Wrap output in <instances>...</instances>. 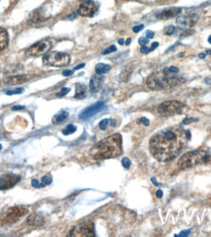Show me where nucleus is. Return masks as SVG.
Masks as SVG:
<instances>
[{
    "label": "nucleus",
    "instance_id": "1",
    "mask_svg": "<svg viewBox=\"0 0 211 237\" xmlns=\"http://www.w3.org/2000/svg\"><path fill=\"white\" fill-rule=\"evenodd\" d=\"M191 138V131L180 125L167 127L157 131L151 138L149 150L158 161L169 162L186 149Z\"/></svg>",
    "mask_w": 211,
    "mask_h": 237
},
{
    "label": "nucleus",
    "instance_id": "2",
    "mask_svg": "<svg viewBox=\"0 0 211 237\" xmlns=\"http://www.w3.org/2000/svg\"><path fill=\"white\" fill-rule=\"evenodd\" d=\"M122 138L119 133H115L98 141L90 149L89 155L94 159L114 158L122 152Z\"/></svg>",
    "mask_w": 211,
    "mask_h": 237
},
{
    "label": "nucleus",
    "instance_id": "3",
    "mask_svg": "<svg viewBox=\"0 0 211 237\" xmlns=\"http://www.w3.org/2000/svg\"><path fill=\"white\" fill-rule=\"evenodd\" d=\"M169 73L168 68H165L162 72H156L151 74L147 78V86L152 90H162L170 89L184 83L183 78L169 76Z\"/></svg>",
    "mask_w": 211,
    "mask_h": 237
},
{
    "label": "nucleus",
    "instance_id": "4",
    "mask_svg": "<svg viewBox=\"0 0 211 237\" xmlns=\"http://www.w3.org/2000/svg\"><path fill=\"white\" fill-rule=\"evenodd\" d=\"M210 162H211V150L207 147H202L182 155L178 160V165L182 170H188Z\"/></svg>",
    "mask_w": 211,
    "mask_h": 237
},
{
    "label": "nucleus",
    "instance_id": "5",
    "mask_svg": "<svg viewBox=\"0 0 211 237\" xmlns=\"http://www.w3.org/2000/svg\"><path fill=\"white\" fill-rule=\"evenodd\" d=\"M70 62V56L62 52L52 51L46 54L43 57V63L44 65L52 67H64L67 65Z\"/></svg>",
    "mask_w": 211,
    "mask_h": 237
},
{
    "label": "nucleus",
    "instance_id": "6",
    "mask_svg": "<svg viewBox=\"0 0 211 237\" xmlns=\"http://www.w3.org/2000/svg\"><path fill=\"white\" fill-rule=\"evenodd\" d=\"M186 108V106L178 101H167L161 103L158 108L157 111L162 116L168 117L176 114H181L183 112Z\"/></svg>",
    "mask_w": 211,
    "mask_h": 237
},
{
    "label": "nucleus",
    "instance_id": "7",
    "mask_svg": "<svg viewBox=\"0 0 211 237\" xmlns=\"http://www.w3.org/2000/svg\"><path fill=\"white\" fill-rule=\"evenodd\" d=\"M52 48L50 41L43 40L31 46L27 51V54L32 57H38L47 54Z\"/></svg>",
    "mask_w": 211,
    "mask_h": 237
},
{
    "label": "nucleus",
    "instance_id": "8",
    "mask_svg": "<svg viewBox=\"0 0 211 237\" xmlns=\"http://www.w3.org/2000/svg\"><path fill=\"white\" fill-rule=\"evenodd\" d=\"M199 19V17L196 14L181 15L177 17L176 23L181 29H188L194 26L198 22Z\"/></svg>",
    "mask_w": 211,
    "mask_h": 237
},
{
    "label": "nucleus",
    "instance_id": "9",
    "mask_svg": "<svg viewBox=\"0 0 211 237\" xmlns=\"http://www.w3.org/2000/svg\"><path fill=\"white\" fill-rule=\"evenodd\" d=\"M28 212V210L24 207H14L9 209L5 216V223H15Z\"/></svg>",
    "mask_w": 211,
    "mask_h": 237
},
{
    "label": "nucleus",
    "instance_id": "10",
    "mask_svg": "<svg viewBox=\"0 0 211 237\" xmlns=\"http://www.w3.org/2000/svg\"><path fill=\"white\" fill-rule=\"evenodd\" d=\"M105 107V104L102 101H98L84 109L80 114L79 118L81 120H85L92 117L97 113L101 111Z\"/></svg>",
    "mask_w": 211,
    "mask_h": 237
},
{
    "label": "nucleus",
    "instance_id": "11",
    "mask_svg": "<svg viewBox=\"0 0 211 237\" xmlns=\"http://www.w3.org/2000/svg\"><path fill=\"white\" fill-rule=\"evenodd\" d=\"M21 180V177L14 173H7L0 177V190L14 187Z\"/></svg>",
    "mask_w": 211,
    "mask_h": 237
},
{
    "label": "nucleus",
    "instance_id": "12",
    "mask_svg": "<svg viewBox=\"0 0 211 237\" xmlns=\"http://www.w3.org/2000/svg\"><path fill=\"white\" fill-rule=\"evenodd\" d=\"M98 5L93 0H86L80 6L78 14L83 17H93L98 9Z\"/></svg>",
    "mask_w": 211,
    "mask_h": 237
},
{
    "label": "nucleus",
    "instance_id": "13",
    "mask_svg": "<svg viewBox=\"0 0 211 237\" xmlns=\"http://www.w3.org/2000/svg\"><path fill=\"white\" fill-rule=\"evenodd\" d=\"M72 236H94L93 225L91 223H83L79 227L75 228L72 231Z\"/></svg>",
    "mask_w": 211,
    "mask_h": 237
},
{
    "label": "nucleus",
    "instance_id": "14",
    "mask_svg": "<svg viewBox=\"0 0 211 237\" xmlns=\"http://www.w3.org/2000/svg\"><path fill=\"white\" fill-rule=\"evenodd\" d=\"M181 12V9L176 7H172L164 9L159 11L157 14L156 17L159 19L161 20H168L170 19L174 18L179 15Z\"/></svg>",
    "mask_w": 211,
    "mask_h": 237
},
{
    "label": "nucleus",
    "instance_id": "15",
    "mask_svg": "<svg viewBox=\"0 0 211 237\" xmlns=\"http://www.w3.org/2000/svg\"><path fill=\"white\" fill-rule=\"evenodd\" d=\"M103 85V77L99 74L93 75L89 81V88L92 93L97 92Z\"/></svg>",
    "mask_w": 211,
    "mask_h": 237
},
{
    "label": "nucleus",
    "instance_id": "16",
    "mask_svg": "<svg viewBox=\"0 0 211 237\" xmlns=\"http://www.w3.org/2000/svg\"><path fill=\"white\" fill-rule=\"evenodd\" d=\"M44 222L43 217L38 213L31 214L27 219V223L30 226H39Z\"/></svg>",
    "mask_w": 211,
    "mask_h": 237
},
{
    "label": "nucleus",
    "instance_id": "17",
    "mask_svg": "<svg viewBox=\"0 0 211 237\" xmlns=\"http://www.w3.org/2000/svg\"><path fill=\"white\" fill-rule=\"evenodd\" d=\"M87 96V88L84 85L77 83L75 85V94L74 98L78 99H83Z\"/></svg>",
    "mask_w": 211,
    "mask_h": 237
},
{
    "label": "nucleus",
    "instance_id": "18",
    "mask_svg": "<svg viewBox=\"0 0 211 237\" xmlns=\"http://www.w3.org/2000/svg\"><path fill=\"white\" fill-rule=\"evenodd\" d=\"M9 40V38L7 30L3 28H0V51L7 46Z\"/></svg>",
    "mask_w": 211,
    "mask_h": 237
},
{
    "label": "nucleus",
    "instance_id": "19",
    "mask_svg": "<svg viewBox=\"0 0 211 237\" xmlns=\"http://www.w3.org/2000/svg\"><path fill=\"white\" fill-rule=\"evenodd\" d=\"M28 80V78L26 75H20L11 77L7 79L6 81V83L8 85H17L21 84L26 82Z\"/></svg>",
    "mask_w": 211,
    "mask_h": 237
},
{
    "label": "nucleus",
    "instance_id": "20",
    "mask_svg": "<svg viewBox=\"0 0 211 237\" xmlns=\"http://www.w3.org/2000/svg\"><path fill=\"white\" fill-rule=\"evenodd\" d=\"M68 112H67L66 110H62L58 114H56L52 117V121L54 124H58L62 122V121H64L68 117Z\"/></svg>",
    "mask_w": 211,
    "mask_h": 237
},
{
    "label": "nucleus",
    "instance_id": "21",
    "mask_svg": "<svg viewBox=\"0 0 211 237\" xmlns=\"http://www.w3.org/2000/svg\"><path fill=\"white\" fill-rule=\"evenodd\" d=\"M110 69V66L103 63H98L95 66V72L97 74L101 75L108 72Z\"/></svg>",
    "mask_w": 211,
    "mask_h": 237
},
{
    "label": "nucleus",
    "instance_id": "22",
    "mask_svg": "<svg viewBox=\"0 0 211 237\" xmlns=\"http://www.w3.org/2000/svg\"><path fill=\"white\" fill-rule=\"evenodd\" d=\"M76 130H77L76 127H75L73 124H69L65 128V129L62 130V133L64 135H68L74 133L75 131H76Z\"/></svg>",
    "mask_w": 211,
    "mask_h": 237
},
{
    "label": "nucleus",
    "instance_id": "23",
    "mask_svg": "<svg viewBox=\"0 0 211 237\" xmlns=\"http://www.w3.org/2000/svg\"><path fill=\"white\" fill-rule=\"evenodd\" d=\"M131 75V72L127 69H125L120 74V79L123 81H126L129 80Z\"/></svg>",
    "mask_w": 211,
    "mask_h": 237
},
{
    "label": "nucleus",
    "instance_id": "24",
    "mask_svg": "<svg viewBox=\"0 0 211 237\" xmlns=\"http://www.w3.org/2000/svg\"><path fill=\"white\" fill-rule=\"evenodd\" d=\"M175 27L173 25H168L163 29V34L165 35H172L175 33Z\"/></svg>",
    "mask_w": 211,
    "mask_h": 237
},
{
    "label": "nucleus",
    "instance_id": "25",
    "mask_svg": "<svg viewBox=\"0 0 211 237\" xmlns=\"http://www.w3.org/2000/svg\"><path fill=\"white\" fill-rule=\"evenodd\" d=\"M23 88H15L14 89H10L6 91V94L7 95H13V94H18L23 93Z\"/></svg>",
    "mask_w": 211,
    "mask_h": 237
},
{
    "label": "nucleus",
    "instance_id": "26",
    "mask_svg": "<svg viewBox=\"0 0 211 237\" xmlns=\"http://www.w3.org/2000/svg\"><path fill=\"white\" fill-rule=\"evenodd\" d=\"M117 51V48L115 45H111L110 46H109L108 48H106L105 49L103 50V51L102 52V54L103 55H105V54H110L111 52H115Z\"/></svg>",
    "mask_w": 211,
    "mask_h": 237
},
{
    "label": "nucleus",
    "instance_id": "27",
    "mask_svg": "<svg viewBox=\"0 0 211 237\" xmlns=\"http://www.w3.org/2000/svg\"><path fill=\"white\" fill-rule=\"evenodd\" d=\"M31 185L32 186H33L34 188H43L45 186V185L44 184H43L41 182L39 183V181L36 179H33L31 180Z\"/></svg>",
    "mask_w": 211,
    "mask_h": 237
},
{
    "label": "nucleus",
    "instance_id": "28",
    "mask_svg": "<svg viewBox=\"0 0 211 237\" xmlns=\"http://www.w3.org/2000/svg\"><path fill=\"white\" fill-rule=\"evenodd\" d=\"M109 120L107 118H104V119L102 120L100 122L99 125L100 129L102 130H106L107 127V125L109 124Z\"/></svg>",
    "mask_w": 211,
    "mask_h": 237
},
{
    "label": "nucleus",
    "instance_id": "29",
    "mask_svg": "<svg viewBox=\"0 0 211 237\" xmlns=\"http://www.w3.org/2000/svg\"><path fill=\"white\" fill-rule=\"evenodd\" d=\"M70 89L69 88H62L59 92L56 93V95L58 97H62L65 94H67L70 91Z\"/></svg>",
    "mask_w": 211,
    "mask_h": 237
},
{
    "label": "nucleus",
    "instance_id": "30",
    "mask_svg": "<svg viewBox=\"0 0 211 237\" xmlns=\"http://www.w3.org/2000/svg\"><path fill=\"white\" fill-rule=\"evenodd\" d=\"M52 182V178L48 176H44L41 178V183L45 186L50 185Z\"/></svg>",
    "mask_w": 211,
    "mask_h": 237
},
{
    "label": "nucleus",
    "instance_id": "31",
    "mask_svg": "<svg viewBox=\"0 0 211 237\" xmlns=\"http://www.w3.org/2000/svg\"><path fill=\"white\" fill-rule=\"evenodd\" d=\"M122 165H123V167L126 168H128L131 165V161L130 160L127 158V157H124L122 160Z\"/></svg>",
    "mask_w": 211,
    "mask_h": 237
},
{
    "label": "nucleus",
    "instance_id": "32",
    "mask_svg": "<svg viewBox=\"0 0 211 237\" xmlns=\"http://www.w3.org/2000/svg\"><path fill=\"white\" fill-rule=\"evenodd\" d=\"M137 123H143L145 126H148L149 125V120L146 117H143L141 118H138V120H137Z\"/></svg>",
    "mask_w": 211,
    "mask_h": 237
},
{
    "label": "nucleus",
    "instance_id": "33",
    "mask_svg": "<svg viewBox=\"0 0 211 237\" xmlns=\"http://www.w3.org/2000/svg\"><path fill=\"white\" fill-rule=\"evenodd\" d=\"M198 119H197V118H193V117H190V118H185L183 120V123L184 124V125H187V124H189L191 122H196L197 121Z\"/></svg>",
    "mask_w": 211,
    "mask_h": 237
},
{
    "label": "nucleus",
    "instance_id": "34",
    "mask_svg": "<svg viewBox=\"0 0 211 237\" xmlns=\"http://www.w3.org/2000/svg\"><path fill=\"white\" fill-rule=\"evenodd\" d=\"M138 43L141 46H144V45H145V44H146L147 43H149V40H148L147 38L141 37V38H139L138 39Z\"/></svg>",
    "mask_w": 211,
    "mask_h": 237
},
{
    "label": "nucleus",
    "instance_id": "35",
    "mask_svg": "<svg viewBox=\"0 0 211 237\" xmlns=\"http://www.w3.org/2000/svg\"><path fill=\"white\" fill-rule=\"evenodd\" d=\"M195 31L194 30H186V31H184L183 33L181 34V38H183V37H186L187 36H189V35H191L192 34H193Z\"/></svg>",
    "mask_w": 211,
    "mask_h": 237
},
{
    "label": "nucleus",
    "instance_id": "36",
    "mask_svg": "<svg viewBox=\"0 0 211 237\" xmlns=\"http://www.w3.org/2000/svg\"><path fill=\"white\" fill-rule=\"evenodd\" d=\"M144 28V25L143 24H141V25H136L134 26L133 28V31L134 32V33H138L139 31H140L141 30H142Z\"/></svg>",
    "mask_w": 211,
    "mask_h": 237
},
{
    "label": "nucleus",
    "instance_id": "37",
    "mask_svg": "<svg viewBox=\"0 0 211 237\" xmlns=\"http://www.w3.org/2000/svg\"><path fill=\"white\" fill-rule=\"evenodd\" d=\"M74 71L73 70H64L62 74L65 76V77H68V76H70L72 75Z\"/></svg>",
    "mask_w": 211,
    "mask_h": 237
},
{
    "label": "nucleus",
    "instance_id": "38",
    "mask_svg": "<svg viewBox=\"0 0 211 237\" xmlns=\"http://www.w3.org/2000/svg\"><path fill=\"white\" fill-rule=\"evenodd\" d=\"M154 36V33L150 30H147L146 31V38H152Z\"/></svg>",
    "mask_w": 211,
    "mask_h": 237
},
{
    "label": "nucleus",
    "instance_id": "39",
    "mask_svg": "<svg viewBox=\"0 0 211 237\" xmlns=\"http://www.w3.org/2000/svg\"><path fill=\"white\" fill-rule=\"evenodd\" d=\"M168 70L170 73H178L179 72V69L175 67V66H170L169 68H168Z\"/></svg>",
    "mask_w": 211,
    "mask_h": 237
},
{
    "label": "nucleus",
    "instance_id": "40",
    "mask_svg": "<svg viewBox=\"0 0 211 237\" xmlns=\"http://www.w3.org/2000/svg\"><path fill=\"white\" fill-rule=\"evenodd\" d=\"M140 51L143 53V54H147L149 52V48H147V46H146L145 45L144 46H142L141 49H140Z\"/></svg>",
    "mask_w": 211,
    "mask_h": 237
},
{
    "label": "nucleus",
    "instance_id": "41",
    "mask_svg": "<svg viewBox=\"0 0 211 237\" xmlns=\"http://www.w3.org/2000/svg\"><path fill=\"white\" fill-rule=\"evenodd\" d=\"M159 46V43L158 42H153L152 44H151V46L150 48H149V52L151 51H154L157 46Z\"/></svg>",
    "mask_w": 211,
    "mask_h": 237
},
{
    "label": "nucleus",
    "instance_id": "42",
    "mask_svg": "<svg viewBox=\"0 0 211 237\" xmlns=\"http://www.w3.org/2000/svg\"><path fill=\"white\" fill-rule=\"evenodd\" d=\"M24 108H25V107L24 106L17 105V106H15L12 107V110H19L23 109Z\"/></svg>",
    "mask_w": 211,
    "mask_h": 237
},
{
    "label": "nucleus",
    "instance_id": "43",
    "mask_svg": "<svg viewBox=\"0 0 211 237\" xmlns=\"http://www.w3.org/2000/svg\"><path fill=\"white\" fill-rule=\"evenodd\" d=\"M85 63H81V64H80L78 65H77V66H75L74 68H73V70H79V69H81L82 68H83L85 67Z\"/></svg>",
    "mask_w": 211,
    "mask_h": 237
},
{
    "label": "nucleus",
    "instance_id": "44",
    "mask_svg": "<svg viewBox=\"0 0 211 237\" xmlns=\"http://www.w3.org/2000/svg\"><path fill=\"white\" fill-rule=\"evenodd\" d=\"M155 195H156V196H157L158 198H161L163 196V192H162V191H161L160 189L157 190V191H156Z\"/></svg>",
    "mask_w": 211,
    "mask_h": 237
},
{
    "label": "nucleus",
    "instance_id": "45",
    "mask_svg": "<svg viewBox=\"0 0 211 237\" xmlns=\"http://www.w3.org/2000/svg\"><path fill=\"white\" fill-rule=\"evenodd\" d=\"M189 231H190V230H189L183 231H181V232L180 233V234L178 235V236H187V235H188V233H189Z\"/></svg>",
    "mask_w": 211,
    "mask_h": 237
},
{
    "label": "nucleus",
    "instance_id": "46",
    "mask_svg": "<svg viewBox=\"0 0 211 237\" xmlns=\"http://www.w3.org/2000/svg\"><path fill=\"white\" fill-rule=\"evenodd\" d=\"M151 181L153 183V184L155 186H159V184L157 182V181H156V180H155V178L154 177H152L151 178Z\"/></svg>",
    "mask_w": 211,
    "mask_h": 237
},
{
    "label": "nucleus",
    "instance_id": "47",
    "mask_svg": "<svg viewBox=\"0 0 211 237\" xmlns=\"http://www.w3.org/2000/svg\"><path fill=\"white\" fill-rule=\"evenodd\" d=\"M205 56H206V54H204V53H203V52L200 53V54H199V58H201V59H205Z\"/></svg>",
    "mask_w": 211,
    "mask_h": 237
},
{
    "label": "nucleus",
    "instance_id": "48",
    "mask_svg": "<svg viewBox=\"0 0 211 237\" xmlns=\"http://www.w3.org/2000/svg\"><path fill=\"white\" fill-rule=\"evenodd\" d=\"M109 122H110V125L112 126V127H115V121L113 119H109Z\"/></svg>",
    "mask_w": 211,
    "mask_h": 237
},
{
    "label": "nucleus",
    "instance_id": "49",
    "mask_svg": "<svg viewBox=\"0 0 211 237\" xmlns=\"http://www.w3.org/2000/svg\"><path fill=\"white\" fill-rule=\"evenodd\" d=\"M205 82L207 85H211V79H210V78H205Z\"/></svg>",
    "mask_w": 211,
    "mask_h": 237
},
{
    "label": "nucleus",
    "instance_id": "50",
    "mask_svg": "<svg viewBox=\"0 0 211 237\" xmlns=\"http://www.w3.org/2000/svg\"><path fill=\"white\" fill-rule=\"evenodd\" d=\"M118 43L119 44H120V45H123V43H124V40H123V38L119 39V40H118Z\"/></svg>",
    "mask_w": 211,
    "mask_h": 237
},
{
    "label": "nucleus",
    "instance_id": "51",
    "mask_svg": "<svg viewBox=\"0 0 211 237\" xmlns=\"http://www.w3.org/2000/svg\"><path fill=\"white\" fill-rule=\"evenodd\" d=\"M131 38H128L126 40V41H125V44L126 45H129L130 44V43H131Z\"/></svg>",
    "mask_w": 211,
    "mask_h": 237
},
{
    "label": "nucleus",
    "instance_id": "52",
    "mask_svg": "<svg viewBox=\"0 0 211 237\" xmlns=\"http://www.w3.org/2000/svg\"><path fill=\"white\" fill-rule=\"evenodd\" d=\"M207 41H208V42H209L210 44H211V35H210V36H209Z\"/></svg>",
    "mask_w": 211,
    "mask_h": 237
},
{
    "label": "nucleus",
    "instance_id": "53",
    "mask_svg": "<svg viewBox=\"0 0 211 237\" xmlns=\"http://www.w3.org/2000/svg\"><path fill=\"white\" fill-rule=\"evenodd\" d=\"M1 149H2V145L0 144V151L1 150Z\"/></svg>",
    "mask_w": 211,
    "mask_h": 237
}]
</instances>
